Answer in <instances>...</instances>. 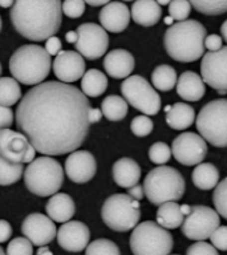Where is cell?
Returning a JSON list of instances; mask_svg holds the SVG:
<instances>
[{
    "mask_svg": "<svg viewBox=\"0 0 227 255\" xmlns=\"http://www.w3.org/2000/svg\"><path fill=\"white\" fill-rule=\"evenodd\" d=\"M88 97L75 85L47 81L31 88L16 109V124L36 151L61 155L79 149L89 133Z\"/></svg>",
    "mask_w": 227,
    "mask_h": 255,
    "instance_id": "6da1fadb",
    "label": "cell"
},
{
    "mask_svg": "<svg viewBox=\"0 0 227 255\" xmlns=\"http://www.w3.org/2000/svg\"><path fill=\"white\" fill-rule=\"evenodd\" d=\"M9 16L17 33L31 41H43L60 29L63 3L61 0H15Z\"/></svg>",
    "mask_w": 227,
    "mask_h": 255,
    "instance_id": "7a4b0ae2",
    "label": "cell"
},
{
    "mask_svg": "<svg viewBox=\"0 0 227 255\" xmlns=\"http://www.w3.org/2000/svg\"><path fill=\"white\" fill-rule=\"evenodd\" d=\"M206 28L197 20H183L167 28L163 45L175 61L193 63L205 55Z\"/></svg>",
    "mask_w": 227,
    "mask_h": 255,
    "instance_id": "3957f363",
    "label": "cell"
},
{
    "mask_svg": "<svg viewBox=\"0 0 227 255\" xmlns=\"http://www.w3.org/2000/svg\"><path fill=\"white\" fill-rule=\"evenodd\" d=\"M9 72L24 85L41 84L49 75L52 67L51 55L37 44H27L17 48L9 59Z\"/></svg>",
    "mask_w": 227,
    "mask_h": 255,
    "instance_id": "277c9868",
    "label": "cell"
},
{
    "mask_svg": "<svg viewBox=\"0 0 227 255\" xmlns=\"http://www.w3.org/2000/svg\"><path fill=\"white\" fill-rule=\"evenodd\" d=\"M186 183L182 174L171 166L159 165L147 173L143 181V191L149 202L161 206L165 202L179 201L185 194Z\"/></svg>",
    "mask_w": 227,
    "mask_h": 255,
    "instance_id": "5b68a950",
    "label": "cell"
},
{
    "mask_svg": "<svg viewBox=\"0 0 227 255\" xmlns=\"http://www.w3.org/2000/svg\"><path fill=\"white\" fill-rule=\"evenodd\" d=\"M24 182L32 194L39 197L53 195L63 186V167L49 155L35 158L24 169Z\"/></svg>",
    "mask_w": 227,
    "mask_h": 255,
    "instance_id": "8992f818",
    "label": "cell"
},
{
    "mask_svg": "<svg viewBox=\"0 0 227 255\" xmlns=\"http://www.w3.org/2000/svg\"><path fill=\"white\" fill-rule=\"evenodd\" d=\"M173 237L153 221L138 223L130 235V249L134 255H169L173 249Z\"/></svg>",
    "mask_w": 227,
    "mask_h": 255,
    "instance_id": "52a82bcc",
    "label": "cell"
},
{
    "mask_svg": "<svg viewBox=\"0 0 227 255\" xmlns=\"http://www.w3.org/2000/svg\"><path fill=\"white\" fill-rule=\"evenodd\" d=\"M101 218L109 229L125 233L134 229L141 218V209L137 199L129 194H113L104 202Z\"/></svg>",
    "mask_w": 227,
    "mask_h": 255,
    "instance_id": "ba28073f",
    "label": "cell"
},
{
    "mask_svg": "<svg viewBox=\"0 0 227 255\" xmlns=\"http://www.w3.org/2000/svg\"><path fill=\"white\" fill-rule=\"evenodd\" d=\"M199 134L213 146L227 147V100H213L197 117Z\"/></svg>",
    "mask_w": 227,
    "mask_h": 255,
    "instance_id": "9c48e42d",
    "label": "cell"
},
{
    "mask_svg": "<svg viewBox=\"0 0 227 255\" xmlns=\"http://www.w3.org/2000/svg\"><path fill=\"white\" fill-rule=\"evenodd\" d=\"M121 93L127 104L143 115L154 116L161 109V97L142 76H129L121 84Z\"/></svg>",
    "mask_w": 227,
    "mask_h": 255,
    "instance_id": "30bf717a",
    "label": "cell"
},
{
    "mask_svg": "<svg viewBox=\"0 0 227 255\" xmlns=\"http://www.w3.org/2000/svg\"><path fill=\"white\" fill-rule=\"evenodd\" d=\"M219 214L209 206H190L189 214L185 215L182 234L191 241H205L219 227Z\"/></svg>",
    "mask_w": 227,
    "mask_h": 255,
    "instance_id": "8fae6325",
    "label": "cell"
},
{
    "mask_svg": "<svg viewBox=\"0 0 227 255\" xmlns=\"http://www.w3.org/2000/svg\"><path fill=\"white\" fill-rule=\"evenodd\" d=\"M79 40L75 44L80 55L88 60L100 59L108 51L109 36L101 25L95 23H84L76 29Z\"/></svg>",
    "mask_w": 227,
    "mask_h": 255,
    "instance_id": "7c38bea8",
    "label": "cell"
},
{
    "mask_svg": "<svg viewBox=\"0 0 227 255\" xmlns=\"http://www.w3.org/2000/svg\"><path fill=\"white\" fill-rule=\"evenodd\" d=\"M36 149L25 134L11 129H0V155L15 163H31Z\"/></svg>",
    "mask_w": 227,
    "mask_h": 255,
    "instance_id": "4fadbf2b",
    "label": "cell"
},
{
    "mask_svg": "<svg viewBox=\"0 0 227 255\" xmlns=\"http://www.w3.org/2000/svg\"><path fill=\"white\" fill-rule=\"evenodd\" d=\"M171 153L174 158L182 165L186 166L199 165L206 158V141L202 135L195 134L193 131H185L174 138L171 145Z\"/></svg>",
    "mask_w": 227,
    "mask_h": 255,
    "instance_id": "5bb4252c",
    "label": "cell"
},
{
    "mask_svg": "<svg viewBox=\"0 0 227 255\" xmlns=\"http://www.w3.org/2000/svg\"><path fill=\"white\" fill-rule=\"evenodd\" d=\"M201 75L203 81L213 89L225 95L227 92V47L207 52L202 56Z\"/></svg>",
    "mask_w": 227,
    "mask_h": 255,
    "instance_id": "9a60e30c",
    "label": "cell"
},
{
    "mask_svg": "<svg viewBox=\"0 0 227 255\" xmlns=\"http://www.w3.org/2000/svg\"><path fill=\"white\" fill-rule=\"evenodd\" d=\"M21 233L35 246H47L57 235L56 225L49 217L40 213H32L24 219Z\"/></svg>",
    "mask_w": 227,
    "mask_h": 255,
    "instance_id": "2e32d148",
    "label": "cell"
},
{
    "mask_svg": "<svg viewBox=\"0 0 227 255\" xmlns=\"http://www.w3.org/2000/svg\"><path fill=\"white\" fill-rule=\"evenodd\" d=\"M56 237L61 249L71 253H80L89 245L91 231L85 223L80 221H68L61 225Z\"/></svg>",
    "mask_w": 227,
    "mask_h": 255,
    "instance_id": "e0dca14e",
    "label": "cell"
},
{
    "mask_svg": "<svg viewBox=\"0 0 227 255\" xmlns=\"http://www.w3.org/2000/svg\"><path fill=\"white\" fill-rule=\"evenodd\" d=\"M97 163L92 153L87 150L72 151L65 161V173L75 183L89 182L96 174Z\"/></svg>",
    "mask_w": 227,
    "mask_h": 255,
    "instance_id": "ac0fdd59",
    "label": "cell"
},
{
    "mask_svg": "<svg viewBox=\"0 0 227 255\" xmlns=\"http://www.w3.org/2000/svg\"><path fill=\"white\" fill-rule=\"evenodd\" d=\"M53 72L61 83H75L85 73V61L79 52L61 51L53 61Z\"/></svg>",
    "mask_w": 227,
    "mask_h": 255,
    "instance_id": "d6986e66",
    "label": "cell"
},
{
    "mask_svg": "<svg viewBox=\"0 0 227 255\" xmlns=\"http://www.w3.org/2000/svg\"><path fill=\"white\" fill-rule=\"evenodd\" d=\"M101 27L108 32L119 33L125 31L130 21V11L126 4L121 1H111L104 5L99 15Z\"/></svg>",
    "mask_w": 227,
    "mask_h": 255,
    "instance_id": "ffe728a7",
    "label": "cell"
},
{
    "mask_svg": "<svg viewBox=\"0 0 227 255\" xmlns=\"http://www.w3.org/2000/svg\"><path fill=\"white\" fill-rule=\"evenodd\" d=\"M104 68L113 79H126L134 69V57L126 49H113L105 56Z\"/></svg>",
    "mask_w": 227,
    "mask_h": 255,
    "instance_id": "44dd1931",
    "label": "cell"
},
{
    "mask_svg": "<svg viewBox=\"0 0 227 255\" xmlns=\"http://www.w3.org/2000/svg\"><path fill=\"white\" fill-rule=\"evenodd\" d=\"M205 81L195 72L186 71L177 81V93L185 101H199L205 96Z\"/></svg>",
    "mask_w": 227,
    "mask_h": 255,
    "instance_id": "7402d4cb",
    "label": "cell"
},
{
    "mask_svg": "<svg viewBox=\"0 0 227 255\" xmlns=\"http://www.w3.org/2000/svg\"><path fill=\"white\" fill-rule=\"evenodd\" d=\"M114 182L121 187L130 189L131 186L137 185L141 178V167L134 159L119 158L117 159L112 169Z\"/></svg>",
    "mask_w": 227,
    "mask_h": 255,
    "instance_id": "603a6c76",
    "label": "cell"
},
{
    "mask_svg": "<svg viewBox=\"0 0 227 255\" xmlns=\"http://www.w3.org/2000/svg\"><path fill=\"white\" fill-rule=\"evenodd\" d=\"M48 217L59 223H65L71 221V218L75 215L76 206L73 199L65 193H56L48 201L45 206Z\"/></svg>",
    "mask_w": 227,
    "mask_h": 255,
    "instance_id": "cb8c5ba5",
    "label": "cell"
},
{
    "mask_svg": "<svg viewBox=\"0 0 227 255\" xmlns=\"http://www.w3.org/2000/svg\"><path fill=\"white\" fill-rule=\"evenodd\" d=\"M130 15L138 25L151 27L159 21L162 9L155 0H134Z\"/></svg>",
    "mask_w": 227,
    "mask_h": 255,
    "instance_id": "d4e9b609",
    "label": "cell"
},
{
    "mask_svg": "<svg viewBox=\"0 0 227 255\" xmlns=\"http://www.w3.org/2000/svg\"><path fill=\"white\" fill-rule=\"evenodd\" d=\"M195 120L194 108L185 103H177L171 105L166 112V123L171 129L183 130L191 127Z\"/></svg>",
    "mask_w": 227,
    "mask_h": 255,
    "instance_id": "484cf974",
    "label": "cell"
},
{
    "mask_svg": "<svg viewBox=\"0 0 227 255\" xmlns=\"http://www.w3.org/2000/svg\"><path fill=\"white\" fill-rule=\"evenodd\" d=\"M183 219L185 214L182 213L181 205L174 201L162 203L157 211V223L165 229H177L182 226Z\"/></svg>",
    "mask_w": 227,
    "mask_h": 255,
    "instance_id": "4316f807",
    "label": "cell"
},
{
    "mask_svg": "<svg viewBox=\"0 0 227 255\" xmlns=\"http://www.w3.org/2000/svg\"><path fill=\"white\" fill-rule=\"evenodd\" d=\"M191 179L201 190H211L219 183V171L213 163H199L193 170Z\"/></svg>",
    "mask_w": 227,
    "mask_h": 255,
    "instance_id": "83f0119b",
    "label": "cell"
},
{
    "mask_svg": "<svg viewBox=\"0 0 227 255\" xmlns=\"http://www.w3.org/2000/svg\"><path fill=\"white\" fill-rule=\"evenodd\" d=\"M108 79L99 69H89L81 77V91L89 97H99L107 91Z\"/></svg>",
    "mask_w": 227,
    "mask_h": 255,
    "instance_id": "f1b7e54d",
    "label": "cell"
},
{
    "mask_svg": "<svg viewBox=\"0 0 227 255\" xmlns=\"http://www.w3.org/2000/svg\"><path fill=\"white\" fill-rule=\"evenodd\" d=\"M101 112L109 121H121L127 115L126 100L121 96H107L101 103Z\"/></svg>",
    "mask_w": 227,
    "mask_h": 255,
    "instance_id": "f546056e",
    "label": "cell"
},
{
    "mask_svg": "<svg viewBox=\"0 0 227 255\" xmlns=\"http://www.w3.org/2000/svg\"><path fill=\"white\" fill-rule=\"evenodd\" d=\"M177 72L173 67L162 64L155 68L151 73V83L158 91H171L174 85H177Z\"/></svg>",
    "mask_w": 227,
    "mask_h": 255,
    "instance_id": "4dcf8cb0",
    "label": "cell"
},
{
    "mask_svg": "<svg viewBox=\"0 0 227 255\" xmlns=\"http://www.w3.org/2000/svg\"><path fill=\"white\" fill-rule=\"evenodd\" d=\"M21 97L19 81L12 77H0V105L12 107Z\"/></svg>",
    "mask_w": 227,
    "mask_h": 255,
    "instance_id": "1f68e13d",
    "label": "cell"
},
{
    "mask_svg": "<svg viewBox=\"0 0 227 255\" xmlns=\"http://www.w3.org/2000/svg\"><path fill=\"white\" fill-rule=\"evenodd\" d=\"M24 174L23 163H15L0 155V185L8 186L17 182Z\"/></svg>",
    "mask_w": 227,
    "mask_h": 255,
    "instance_id": "d6a6232c",
    "label": "cell"
},
{
    "mask_svg": "<svg viewBox=\"0 0 227 255\" xmlns=\"http://www.w3.org/2000/svg\"><path fill=\"white\" fill-rule=\"evenodd\" d=\"M201 13L209 16L222 15L227 12V0H189Z\"/></svg>",
    "mask_w": 227,
    "mask_h": 255,
    "instance_id": "836d02e7",
    "label": "cell"
},
{
    "mask_svg": "<svg viewBox=\"0 0 227 255\" xmlns=\"http://www.w3.org/2000/svg\"><path fill=\"white\" fill-rule=\"evenodd\" d=\"M85 255H121V253L114 242L101 238L88 245Z\"/></svg>",
    "mask_w": 227,
    "mask_h": 255,
    "instance_id": "e575fe53",
    "label": "cell"
},
{
    "mask_svg": "<svg viewBox=\"0 0 227 255\" xmlns=\"http://www.w3.org/2000/svg\"><path fill=\"white\" fill-rule=\"evenodd\" d=\"M213 202L217 209V213L227 219V177L215 186Z\"/></svg>",
    "mask_w": 227,
    "mask_h": 255,
    "instance_id": "d590c367",
    "label": "cell"
},
{
    "mask_svg": "<svg viewBox=\"0 0 227 255\" xmlns=\"http://www.w3.org/2000/svg\"><path fill=\"white\" fill-rule=\"evenodd\" d=\"M171 154V149L165 142L153 143L149 149V158L157 165H165L170 159Z\"/></svg>",
    "mask_w": 227,
    "mask_h": 255,
    "instance_id": "8d00e7d4",
    "label": "cell"
},
{
    "mask_svg": "<svg viewBox=\"0 0 227 255\" xmlns=\"http://www.w3.org/2000/svg\"><path fill=\"white\" fill-rule=\"evenodd\" d=\"M191 3L189 0H171L169 4V13L177 21L187 20L191 12Z\"/></svg>",
    "mask_w": 227,
    "mask_h": 255,
    "instance_id": "74e56055",
    "label": "cell"
},
{
    "mask_svg": "<svg viewBox=\"0 0 227 255\" xmlns=\"http://www.w3.org/2000/svg\"><path fill=\"white\" fill-rule=\"evenodd\" d=\"M154 128V124L151 121L150 117L145 116H137L133 119L130 124V129L133 131V134L137 137H146L151 133Z\"/></svg>",
    "mask_w": 227,
    "mask_h": 255,
    "instance_id": "f35d334b",
    "label": "cell"
},
{
    "mask_svg": "<svg viewBox=\"0 0 227 255\" xmlns=\"http://www.w3.org/2000/svg\"><path fill=\"white\" fill-rule=\"evenodd\" d=\"M33 249H32L31 241L25 237H19V238L12 239L9 245L7 246V255H32Z\"/></svg>",
    "mask_w": 227,
    "mask_h": 255,
    "instance_id": "ab89813d",
    "label": "cell"
},
{
    "mask_svg": "<svg viewBox=\"0 0 227 255\" xmlns=\"http://www.w3.org/2000/svg\"><path fill=\"white\" fill-rule=\"evenodd\" d=\"M85 12V1L84 0H64L63 13L71 19H77Z\"/></svg>",
    "mask_w": 227,
    "mask_h": 255,
    "instance_id": "60d3db41",
    "label": "cell"
},
{
    "mask_svg": "<svg viewBox=\"0 0 227 255\" xmlns=\"http://www.w3.org/2000/svg\"><path fill=\"white\" fill-rule=\"evenodd\" d=\"M186 255H219L217 249L213 245L203 241H198L191 245L186 251Z\"/></svg>",
    "mask_w": 227,
    "mask_h": 255,
    "instance_id": "b9f144b4",
    "label": "cell"
},
{
    "mask_svg": "<svg viewBox=\"0 0 227 255\" xmlns=\"http://www.w3.org/2000/svg\"><path fill=\"white\" fill-rule=\"evenodd\" d=\"M211 245L218 250L227 251V226H219L211 234Z\"/></svg>",
    "mask_w": 227,
    "mask_h": 255,
    "instance_id": "7bdbcfd3",
    "label": "cell"
},
{
    "mask_svg": "<svg viewBox=\"0 0 227 255\" xmlns=\"http://www.w3.org/2000/svg\"><path fill=\"white\" fill-rule=\"evenodd\" d=\"M12 123H13V113L11 111V107L0 105V129L9 128Z\"/></svg>",
    "mask_w": 227,
    "mask_h": 255,
    "instance_id": "ee69618b",
    "label": "cell"
},
{
    "mask_svg": "<svg viewBox=\"0 0 227 255\" xmlns=\"http://www.w3.org/2000/svg\"><path fill=\"white\" fill-rule=\"evenodd\" d=\"M45 51L51 56H57L61 52V40L57 36H52L45 43Z\"/></svg>",
    "mask_w": 227,
    "mask_h": 255,
    "instance_id": "f6af8a7d",
    "label": "cell"
},
{
    "mask_svg": "<svg viewBox=\"0 0 227 255\" xmlns=\"http://www.w3.org/2000/svg\"><path fill=\"white\" fill-rule=\"evenodd\" d=\"M222 37L218 35H215V33H213V35H207L206 39H205V47H206L210 52L221 49V48H222Z\"/></svg>",
    "mask_w": 227,
    "mask_h": 255,
    "instance_id": "bcb514c9",
    "label": "cell"
},
{
    "mask_svg": "<svg viewBox=\"0 0 227 255\" xmlns=\"http://www.w3.org/2000/svg\"><path fill=\"white\" fill-rule=\"evenodd\" d=\"M12 235V227L11 225L4 221V219H0V243L7 242L8 239L11 238Z\"/></svg>",
    "mask_w": 227,
    "mask_h": 255,
    "instance_id": "7dc6e473",
    "label": "cell"
},
{
    "mask_svg": "<svg viewBox=\"0 0 227 255\" xmlns=\"http://www.w3.org/2000/svg\"><path fill=\"white\" fill-rule=\"evenodd\" d=\"M129 195H130L131 198L137 199V201H141L143 198V195H145V191H143V186L141 185H134V186H131L129 189Z\"/></svg>",
    "mask_w": 227,
    "mask_h": 255,
    "instance_id": "c3c4849f",
    "label": "cell"
},
{
    "mask_svg": "<svg viewBox=\"0 0 227 255\" xmlns=\"http://www.w3.org/2000/svg\"><path fill=\"white\" fill-rule=\"evenodd\" d=\"M103 117V112L97 109V108H91L89 109V113H88V119H89V123L96 124L99 123L100 120Z\"/></svg>",
    "mask_w": 227,
    "mask_h": 255,
    "instance_id": "681fc988",
    "label": "cell"
},
{
    "mask_svg": "<svg viewBox=\"0 0 227 255\" xmlns=\"http://www.w3.org/2000/svg\"><path fill=\"white\" fill-rule=\"evenodd\" d=\"M65 40H67V43H69V44L77 43V40H79V33H77V31L67 32V35H65Z\"/></svg>",
    "mask_w": 227,
    "mask_h": 255,
    "instance_id": "f907efd6",
    "label": "cell"
},
{
    "mask_svg": "<svg viewBox=\"0 0 227 255\" xmlns=\"http://www.w3.org/2000/svg\"><path fill=\"white\" fill-rule=\"evenodd\" d=\"M84 1L92 7H99V5H105V4L111 3V0H84Z\"/></svg>",
    "mask_w": 227,
    "mask_h": 255,
    "instance_id": "816d5d0a",
    "label": "cell"
},
{
    "mask_svg": "<svg viewBox=\"0 0 227 255\" xmlns=\"http://www.w3.org/2000/svg\"><path fill=\"white\" fill-rule=\"evenodd\" d=\"M36 255H53V254H52V251L49 250L47 246H40L39 250H37V254Z\"/></svg>",
    "mask_w": 227,
    "mask_h": 255,
    "instance_id": "f5cc1de1",
    "label": "cell"
},
{
    "mask_svg": "<svg viewBox=\"0 0 227 255\" xmlns=\"http://www.w3.org/2000/svg\"><path fill=\"white\" fill-rule=\"evenodd\" d=\"M221 33H222V39L227 43V20H225L221 27Z\"/></svg>",
    "mask_w": 227,
    "mask_h": 255,
    "instance_id": "db71d44e",
    "label": "cell"
},
{
    "mask_svg": "<svg viewBox=\"0 0 227 255\" xmlns=\"http://www.w3.org/2000/svg\"><path fill=\"white\" fill-rule=\"evenodd\" d=\"M13 3H15V0H0V7L9 8L13 5Z\"/></svg>",
    "mask_w": 227,
    "mask_h": 255,
    "instance_id": "11a10c76",
    "label": "cell"
},
{
    "mask_svg": "<svg viewBox=\"0 0 227 255\" xmlns=\"http://www.w3.org/2000/svg\"><path fill=\"white\" fill-rule=\"evenodd\" d=\"M159 5H167V4L171 3V0H155Z\"/></svg>",
    "mask_w": 227,
    "mask_h": 255,
    "instance_id": "9f6ffc18",
    "label": "cell"
},
{
    "mask_svg": "<svg viewBox=\"0 0 227 255\" xmlns=\"http://www.w3.org/2000/svg\"><path fill=\"white\" fill-rule=\"evenodd\" d=\"M173 20H174V19H173L171 16H169V17H166V19H165V23L169 24V25H170V24L173 23Z\"/></svg>",
    "mask_w": 227,
    "mask_h": 255,
    "instance_id": "6f0895ef",
    "label": "cell"
},
{
    "mask_svg": "<svg viewBox=\"0 0 227 255\" xmlns=\"http://www.w3.org/2000/svg\"><path fill=\"white\" fill-rule=\"evenodd\" d=\"M0 255H7V254H5V253H4L3 249H1V246H0Z\"/></svg>",
    "mask_w": 227,
    "mask_h": 255,
    "instance_id": "680465c9",
    "label": "cell"
},
{
    "mask_svg": "<svg viewBox=\"0 0 227 255\" xmlns=\"http://www.w3.org/2000/svg\"><path fill=\"white\" fill-rule=\"evenodd\" d=\"M0 31H1V17H0Z\"/></svg>",
    "mask_w": 227,
    "mask_h": 255,
    "instance_id": "91938a15",
    "label": "cell"
},
{
    "mask_svg": "<svg viewBox=\"0 0 227 255\" xmlns=\"http://www.w3.org/2000/svg\"><path fill=\"white\" fill-rule=\"evenodd\" d=\"M0 75H1V64H0Z\"/></svg>",
    "mask_w": 227,
    "mask_h": 255,
    "instance_id": "94428289",
    "label": "cell"
},
{
    "mask_svg": "<svg viewBox=\"0 0 227 255\" xmlns=\"http://www.w3.org/2000/svg\"><path fill=\"white\" fill-rule=\"evenodd\" d=\"M125 1H131V0H125Z\"/></svg>",
    "mask_w": 227,
    "mask_h": 255,
    "instance_id": "6125c7cd",
    "label": "cell"
},
{
    "mask_svg": "<svg viewBox=\"0 0 227 255\" xmlns=\"http://www.w3.org/2000/svg\"><path fill=\"white\" fill-rule=\"evenodd\" d=\"M174 255H179V254H174Z\"/></svg>",
    "mask_w": 227,
    "mask_h": 255,
    "instance_id": "be15d7a7",
    "label": "cell"
}]
</instances>
